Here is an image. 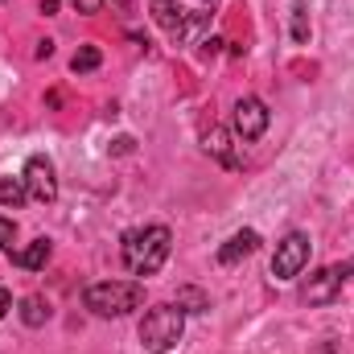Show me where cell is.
<instances>
[{"instance_id":"cell-1","label":"cell","mask_w":354,"mask_h":354,"mask_svg":"<svg viewBox=\"0 0 354 354\" xmlns=\"http://www.w3.org/2000/svg\"><path fill=\"white\" fill-rule=\"evenodd\" d=\"M169 252H174V235H169V227H161V223L136 227V231L124 235V264H128V272H136V276L161 272L165 260H169Z\"/></svg>"},{"instance_id":"cell-2","label":"cell","mask_w":354,"mask_h":354,"mask_svg":"<svg viewBox=\"0 0 354 354\" xmlns=\"http://www.w3.org/2000/svg\"><path fill=\"white\" fill-rule=\"evenodd\" d=\"M83 305L95 317H124V313L145 305V284H136V280H99L83 292Z\"/></svg>"},{"instance_id":"cell-3","label":"cell","mask_w":354,"mask_h":354,"mask_svg":"<svg viewBox=\"0 0 354 354\" xmlns=\"http://www.w3.org/2000/svg\"><path fill=\"white\" fill-rule=\"evenodd\" d=\"M185 334V309L181 305H153L140 322V346L153 354L174 351Z\"/></svg>"},{"instance_id":"cell-4","label":"cell","mask_w":354,"mask_h":354,"mask_svg":"<svg viewBox=\"0 0 354 354\" xmlns=\"http://www.w3.org/2000/svg\"><path fill=\"white\" fill-rule=\"evenodd\" d=\"M309 235L305 231H288L280 243H276V256H272V276L276 280H292L301 276V268L309 264Z\"/></svg>"},{"instance_id":"cell-5","label":"cell","mask_w":354,"mask_h":354,"mask_svg":"<svg viewBox=\"0 0 354 354\" xmlns=\"http://www.w3.org/2000/svg\"><path fill=\"white\" fill-rule=\"evenodd\" d=\"M342 280H351L346 264L322 268V272H313V276L305 280V288H301V301H305V305H330V301L342 292Z\"/></svg>"},{"instance_id":"cell-6","label":"cell","mask_w":354,"mask_h":354,"mask_svg":"<svg viewBox=\"0 0 354 354\" xmlns=\"http://www.w3.org/2000/svg\"><path fill=\"white\" fill-rule=\"evenodd\" d=\"M268 103L260 95H243L239 103H235V136H243V140H260L268 132Z\"/></svg>"},{"instance_id":"cell-7","label":"cell","mask_w":354,"mask_h":354,"mask_svg":"<svg viewBox=\"0 0 354 354\" xmlns=\"http://www.w3.org/2000/svg\"><path fill=\"white\" fill-rule=\"evenodd\" d=\"M21 177H25V189H29L33 202H54L58 198V177H54V165L46 157H29Z\"/></svg>"},{"instance_id":"cell-8","label":"cell","mask_w":354,"mask_h":354,"mask_svg":"<svg viewBox=\"0 0 354 354\" xmlns=\"http://www.w3.org/2000/svg\"><path fill=\"white\" fill-rule=\"evenodd\" d=\"M256 252H260V231H235L218 248V264L231 268V264H239V260H248V256H256Z\"/></svg>"},{"instance_id":"cell-9","label":"cell","mask_w":354,"mask_h":354,"mask_svg":"<svg viewBox=\"0 0 354 354\" xmlns=\"http://www.w3.org/2000/svg\"><path fill=\"white\" fill-rule=\"evenodd\" d=\"M185 17H189V12H185L177 0H153V21H157L165 33H174V37H177V33H181V25H185Z\"/></svg>"},{"instance_id":"cell-10","label":"cell","mask_w":354,"mask_h":354,"mask_svg":"<svg viewBox=\"0 0 354 354\" xmlns=\"http://www.w3.org/2000/svg\"><path fill=\"white\" fill-rule=\"evenodd\" d=\"M202 145H206V153L214 157V161H223L227 169H235L239 161H235V153H231V132L227 128H210L206 136H202Z\"/></svg>"},{"instance_id":"cell-11","label":"cell","mask_w":354,"mask_h":354,"mask_svg":"<svg viewBox=\"0 0 354 354\" xmlns=\"http://www.w3.org/2000/svg\"><path fill=\"white\" fill-rule=\"evenodd\" d=\"M8 256H12V252H8ZM50 256H54V243L41 235V239H33L25 252H17V256H12V264H17V268H29V272H37V268H46V260H50Z\"/></svg>"},{"instance_id":"cell-12","label":"cell","mask_w":354,"mask_h":354,"mask_svg":"<svg viewBox=\"0 0 354 354\" xmlns=\"http://www.w3.org/2000/svg\"><path fill=\"white\" fill-rule=\"evenodd\" d=\"M21 322H25L29 330L46 326V322H50V305H46V297H25V301H21Z\"/></svg>"},{"instance_id":"cell-13","label":"cell","mask_w":354,"mask_h":354,"mask_svg":"<svg viewBox=\"0 0 354 354\" xmlns=\"http://www.w3.org/2000/svg\"><path fill=\"white\" fill-rule=\"evenodd\" d=\"M29 189H25V177H0V206H25Z\"/></svg>"},{"instance_id":"cell-14","label":"cell","mask_w":354,"mask_h":354,"mask_svg":"<svg viewBox=\"0 0 354 354\" xmlns=\"http://www.w3.org/2000/svg\"><path fill=\"white\" fill-rule=\"evenodd\" d=\"M99 62H103L99 46H79L75 58H71V71H75V75H91V71H99Z\"/></svg>"},{"instance_id":"cell-15","label":"cell","mask_w":354,"mask_h":354,"mask_svg":"<svg viewBox=\"0 0 354 354\" xmlns=\"http://www.w3.org/2000/svg\"><path fill=\"white\" fill-rule=\"evenodd\" d=\"M292 41H297V46L309 41V8H305L301 0L292 4Z\"/></svg>"},{"instance_id":"cell-16","label":"cell","mask_w":354,"mask_h":354,"mask_svg":"<svg viewBox=\"0 0 354 354\" xmlns=\"http://www.w3.org/2000/svg\"><path fill=\"white\" fill-rule=\"evenodd\" d=\"M177 305H181V309L202 313V309H210V297H206L202 288H177Z\"/></svg>"},{"instance_id":"cell-17","label":"cell","mask_w":354,"mask_h":354,"mask_svg":"<svg viewBox=\"0 0 354 354\" xmlns=\"http://www.w3.org/2000/svg\"><path fill=\"white\" fill-rule=\"evenodd\" d=\"M12 239H17V223L12 218H0V248L12 252Z\"/></svg>"},{"instance_id":"cell-18","label":"cell","mask_w":354,"mask_h":354,"mask_svg":"<svg viewBox=\"0 0 354 354\" xmlns=\"http://www.w3.org/2000/svg\"><path fill=\"white\" fill-rule=\"evenodd\" d=\"M75 4V12H83V17H95L99 8H103V0H71Z\"/></svg>"},{"instance_id":"cell-19","label":"cell","mask_w":354,"mask_h":354,"mask_svg":"<svg viewBox=\"0 0 354 354\" xmlns=\"http://www.w3.org/2000/svg\"><path fill=\"white\" fill-rule=\"evenodd\" d=\"M50 54H54V41H50V37H46V41H37V58H41V62H46V58H50Z\"/></svg>"},{"instance_id":"cell-20","label":"cell","mask_w":354,"mask_h":354,"mask_svg":"<svg viewBox=\"0 0 354 354\" xmlns=\"http://www.w3.org/2000/svg\"><path fill=\"white\" fill-rule=\"evenodd\" d=\"M8 309H12V292H8V288H0V317H4Z\"/></svg>"},{"instance_id":"cell-21","label":"cell","mask_w":354,"mask_h":354,"mask_svg":"<svg viewBox=\"0 0 354 354\" xmlns=\"http://www.w3.org/2000/svg\"><path fill=\"white\" fill-rule=\"evenodd\" d=\"M41 12H46V17H54V12H58V0H41Z\"/></svg>"},{"instance_id":"cell-22","label":"cell","mask_w":354,"mask_h":354,"mask_svg":"<svg viewBox=\"0 0 354 354\" xmlns=\"http://www.w3.org/2000/svg\"><path fill=\"white\" fill-rule=\"evenodd\" d=\"M346 272H351V276H354V260H346Z\"/></svg>"}]
</instances>
